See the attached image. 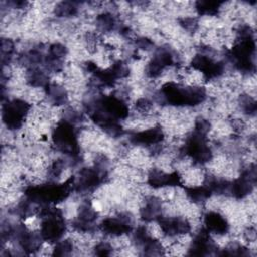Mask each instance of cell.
<instances>
[{
	"label": "cell",
	"instance_id": "cell-1",
	"mask_svg": "<svg viewBox=\"0 0 257 257\" xmlns=\"http://www.w3.org/2000/svg\"><path fill=\"white\" fill-rule=\"evenodd\" d=\"M204 222L208 232H212L216 235H224L229 230V224L225 217L217 212H209L204 217Z\"/></svg>",
	"mask_w": 257,
	"mask_h": 257
}]
</instances>
